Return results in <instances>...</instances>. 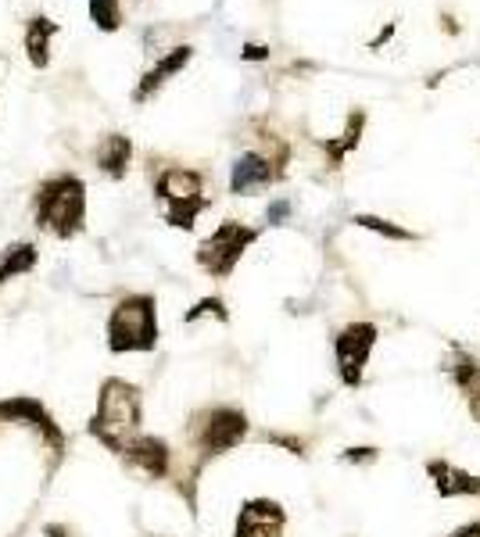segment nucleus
Segmentation results:
<instances>
[{
    "mask_svg": "<svg viewBox=\"0 0 480 537\" xmlns=\"http://www.w3.org/2000/svg\"><path fill=\"white\" fill-rule=\"evenodd\" d=\"M140 427V394L126 380H108L97 398V412L90 419V434L101 444H108L112 452H122Z\"/></svg>",
    "mask_w": 480,
    "mask_h": 537,
    "instance_id": "1",
    "label": "nucleus"
},
{
    "mask_svg": "<svg viewBox=\"0 0 480 537\" xmlns=\"http://www.w3.org/2000/svg\"><path fill=\"white\" fill-rule=\"evenodd\" d=\"M83 208H86L83 183L76 176H61L54 183H47L40 190V197H36V222L47 233L72 237L83 226Z\"/></svg>",
    "mask_w": 480,
    "mask_h": 537,
    "instance_id": "2",
    "label": "nucleus"
},
{
    "mask_svg": "<svg viewBox=\"0 0 480 537\" xmlns=\"http://www.w3.org/2000/svg\"><path fill=\"white\" fill-rule=\"evenodd\" d=\"M158 341L155 298L137 294L126 298L108 319V348L112 351H151Z\"/></svg>",
    "mask_w": 480,
    "mask_h": 537,
    "instance_id": "3",
    "label": "nucleus"
},
{
    "mask_svg": "<svg viewBox=\"0 0 480 537\" xmlns=\"http://www.w3.org/2000/svg\"><path fill=\"white\" fill-rule=\"evenodd\" d=\"M158 197H162L165 205H169V222L172 226H180V230H190L198 212L208 205L205 197V183H201L198 172L190 169H169L162 172L158 179Z\"/></svg>",
    "mask_w": 480,
    "mask_h": 537,
    "instance_id": "4",
    "label": "nucleus"
},
{
    "mask_svg": "<svg viewBox=\"0 0 480 537\" xmlns=\"http://www.w3.org/2000/svg\"><path fill=\"white\" fill-rule=\"evenodd\" d=\"M258 233L248 230V226H240V222H223L219 230L212 233V237L205 240L198 248V262L205 273L212 276H230L233 265L240 262V255H244V248H248L251 240H255Z\"/></svg>",
    "mask_w": 480,
    "mask_h": 537,
    "instance_id": "5",
    "label": "nucleus"
},
{
    "mask_svg": "<svg viewBox=\"0 0 480 537\" xmlns=\"http://www.w3.org/2000/svg\"><path fill=\"white\" fill-rule=\"evenodd\" d=\"M377 326L373 323H352L337 333V369H341L344 387H359L366 362L377 348Z\"/></svg>",
    "mask_w": 480,
    "mask_h": 537,
    "instance_id": "6",
    "label": "nucleus"
},
{
    "mask_svg": "<svg viewBox=\"0 0 480 537\" xmlns=\"http://www.w3.org/2000/svg\"><path fill=\"white\" fill-rule=\"evenodd\" d=\"M248 434V416L240 409H212L198 427V444L208 455H223L237 448Z\"/></svg>",
    "mask_w": 480,
    "mask_h": 537,
    "instance_id": "7",
    "label": "nucleus"
},
{
    "mask_svg": "<svg viewBox=\"0 0 480 537\" xmlns=\"http://www.w3.org/2000/svg\"><path fill=\"white\" fill-rule=\"evenodd\" d=\"M283 516L280 502L273 498H251L237 516V534L233 537H280L283 534Z\"/></svg>",
    "mask_w": 480,
    "mask_h": 537,
    "instance_id": "8",
    "label": "nucleus"
},
{
    "mask_svg": "<svg viewBox=\"0 0 480 537\" xmlns=\"http://www.w3.org/2000/svg\"><path fill=\"white\" fill-rule=\"evenodd\" d=\"M126 462L133 469H140L144 477L151 480H162L169 473V444L162 437H133V441L122 448Z\"/></svg>",
    "mask_w": 480,
    "mask_h": 537,
    "instance_id": "9",
    "label": "nucleus"
},
{
    "mask_svg": "<svg viewBox=\"0 0 480 537\" xmlns=\"http://www.w3.org/2000/svg\"><path fill=\"white\" fill-rule=\"evenodd\" d=\"M273 179H276L273 162H269V158H262V154L251 151V154H240L237 165H233L230 190H233V194H251V190L269 187Z\"/></svg>",
    "mask_w": 480,
    "mask_h": 537,
    "instance_id": "10",
    "label": "nucleus"
},
{
    "mask_svg": "<svg viewBox=\"0 0 480 537\" xmlns=\"http://www.w3.org/2000/svg\"><path fill=\"white\" fill-rule=\"evenodd\" d=\"M427 473L434 477L441 498H459V495H480V477L466 473V469L452 466V462H427Z\"/></svg>",
    "mask_w": 480,
    "mask_h": 537,
    "instance_id": "11",
    "label": "nucleus"
},
{
    "mask_svg": "<svg viewBox=\"0 0 480 537\" xmlns=\"http://www.w3.org/2000/svg\"><path fill=\"white\" fill-rule=\"evenodd\" d=\"M190 54H194V51H190V47H176V51L165 54V58L158 61L155 69H151L144 79H140V86H137V94H133V101H147V97L155 94V90L165 83V79H172V76H176V72L183 69V65H187Z\"/></svg>",
    "mask_w": 480,
    "mask_h": 537,
    "instance_id": "12",
    "label": "nucleus"
},
{
    "mask_svg": "<svg viewBox=\"0 0 480 537\" xmlns=\"http://www.w3.org/2000/svg\"><path fill=\"white\" fill-rule=\"evenodd\" d=\"M54 33H58V22H51V18L43 15H36L26 26V54L36 69H47V51H51Z\"/></svg>",
    "mask_w": 480,
    "mask_h": 537,
    "instance_id": "13",
    "label": "nucleus"
},
{
    "mask_svg": "<svg viewBox=\"0 0 480 537\" xmlns=\"http://www.w3.org/2000/svg\"><path fill=\"white\" fill-rule=\"evenodd\" d=\"M129 158H133V144H129L126 137H119V133H115V137H104V144L97 147V165H101L104 176L122 179L126 176Z\"/></svg>",
    "mask_w": 480,
    "mask_h": 537,
    "instance_id": "14",
    "label": "nucleus"
},
{
    "mask_svg": "<svg viewBox=\"0 0 480 537\" xmlns=\"http://www.w3.org/2000/svg\"><path fill=\"white\" fill-rule=\"evenodd\" d=\"M36 265V248L33 244H11L4 255H0V287L8 280H15V276L29 273Z\"/></svg>",
    "mask_w": 480,
    "mask_h": 537,
    "instance_id": "15",
    "label": "nucleus"
},
{
    "mask_svg": "<svg viewBox=\"0 0 480 537\" xmlns=\"http://www.w3.org/2000/svg\"><path fill=\"white\" fill-rule=\"evenodd\" d=\"M90 18L97 22L101 33H115V29L122 26L119 0H90Z\"/></svg>",
    "mask_w": 480,
    "mask_h": 537,
    "instance_id": "16",
    "label": "nucleus"
},
{
    "mask_svg": "<svg viewBox=\"0 0 480 537\" xmlns=\"http://www.w3.org/2000/svg\"><path fill=\"white\" fill-rule=\"evenodd\" d=\"M355 222H359V226H366V230L384 233V237H391V240H412L409 230H398V226H391L387 219H377V215H355Z\"/></svg>",
    "mask_w": 480,
    "mask_h": 537,
    "instance_id": "17",
    "label": "nucleus"
},
{
    "mask_svg": "<svg viewBox=\"0 0 480 537\" xmlns=\"http://www.w3.org/2000/svg\"><path fill=\"white\" fill-rule=\"evenodd\" d=\"M208 312H212V316H219V319H226L223 301H219V298H208V301H201V305L194 308V312H187V323H194L198 316H208Z\"/></svg>",
    "mask_w": 480,
    "mask_h": 537,
    "instance_id": "18",
    "label": "nucleus"
},
{
    "mask_svg": "<svg viewBox=\"0 0 480 537\" xmlns=\"http://www.w3.org/2000/svg\"><path fill=\"white\" fill-rule=\"evenodd\" d=\"M463 387H466V391H470V412L480 419V373H473Z\"/></svg>",
    "mask_w": 480,
    "mask_h": 537,
    "instance_id": "19",
    "label": "nucleus"
},
{
    "mask_svg": "<svg viewBox=\"0 0 480 537\" xmlns=\"http://www.w3.org/2000/svg\"><path fill=\"white\" fill-rule=\"evenodd\" d=\"M373 459H377L373 448H348V452H344V462H373Z\"/></svg>",
    "mask_w": 480,
    "mask_h": 537,
    "instance_id": "20",
    "label": "nucleus"
},
{
    "mask_svg": "<svg viewBox=\"0 0 480 537\" xmlns=\"http://www.w3.org/2000/svg\"><path fill=\"white\" fill-rule=\"evenodd\" d=\"M287 212H291V205H287V201H276V205L269 208V222H280Z\"/></svg>",
    "mask_w": 480,
    "mask_h": 537,
    "instance_id": "21",
    "label": "nucleus"
},
{
    "mask_svg": "<svg viewBox=\"0 0 480 537\" xmlns=\"http://www.w3.org/2000/svg\"><path fill=\"white\" fill-rule=\"evenodd\" d=\"M452 537H480V523H466V527H459Z\"/></svg>",
    "mask_w": 480,
    "mask_h": 537,
    "instance_id": "22",
    "label": "nucleus"
},
{
    "mask_svg": "<svg viewBox=\"0 0 480 537\" xmlns=\"http://www.w3.org/2000/svg\"><path fill=\"white\" fill-rule=\"evenodd\" d=\"M266 47H244V58H248V61H255V58H266Z\"/></svg>",
    "mask_w": 480,
    "mask_h": 537,
    "instance_id": "23",
    "label": "nucleus"
}]
</instances>
